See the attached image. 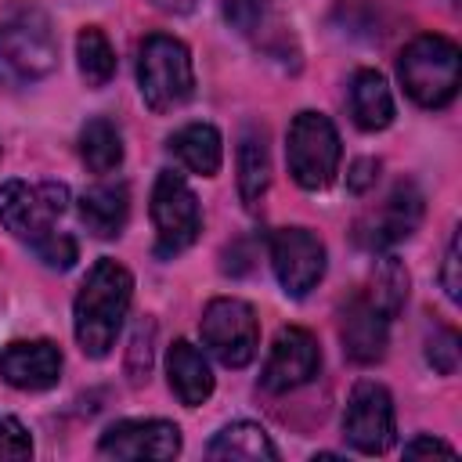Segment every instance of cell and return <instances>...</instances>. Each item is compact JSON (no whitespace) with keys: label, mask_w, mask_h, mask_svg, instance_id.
<instances>
[{"label":"cell","mask_w":462,"mask_h":462,"mask_svg":"<svg viewBox=\"0 0 462 462\" xmlns=\"http://www.w3.org/2000/svg\"><path fill=\"white\" fill-rule=\"evenodd\" d=\"M375 177H379V162L375 159H357L350 166V173H346V188L361 195V191H368L375 184Z\"/></svg>","instance_id":"obj_31"},{"label":"cell","mask_w":462,"mask_h":462,"mask_svg":"<svg viewBox=\"0 0 462 462\" xmlns=\"http://www.w3.org/2000/svg\"><path fill=\"white\" fill-rule=\"evenodd\" d=\"M339 339H343V354L354 365H375L386 357V343H390V318L365 296H350V303L343 307L339 318Z\"/></svg>","instance_id":"obj_15"},{"label":"cell","mask_w":462,"mask_h":462,"mask_svg":"<svg viewBox=\"0 0 462 462\" xmlns=\"http://www.w3.org/2000/svg\"><path fill=\"white\" fill-rule=\"evenodd\" d=\"M134 300V278L116 260H97L72 303V328L76 343L87 357H105L116 346V336L123 328V318Z\"/></svg>","instance_id":"obj_2"},{"label":"cell","mask_w":462,"mask_h":462,"mask_svg":"<svg viewBox=\"0 0 462 462\" xmlns=\"http://www.w3.org/2000/svg\"><path fill=\"white\" fill-rule=\"evenodd\" d=\"M271 184V155H267V137L260 126H245L238 141V195L249 209L260 206Z\"/></svg>","instance_id":"obj_20"},{"label":"cell","mask_w":462,"mask_h":462,"mask_svg":"<svg viewBox=\"0 0 462 462\" xmlns=\"http://www.w3.org/2000/svg\"><path fill=\"white\" fill-rule=\"evenodd\" d=\"M419 220H422V191L411 180H401L390 188V195L375 209H368L357 220L354 238L365 249H390V245L411 238Z\"/></svg>","instance_id":"obj_11"},{"label":"cell","mask_w":462,"mask_h":462,"mask_svg":"<svg viewBox=\"0 0 462 462\" xmlns=\"http://www.w3.org/2000/svg\"><path fill=\"white\" fill-rule=\"evenodd\" d=\"M166 375H170V390L177 393L180 404L199 408L202 401H209L213 393V372L209 361L199 346H191L188 339H177L166 354Z\"/></svg>","instance_id":"obj_16"},{"label":"cell","mask_w":462,"mask_h":462,"mask_svg":"<svg viewBox=\"0 0 462 462\" xmlns=\"http://www.w3.org/2000/svg\"><path fill=\"white\" fill-rule=\"evenodd\" d=\"M126 217H130V188L123 180L94 184L79 195V220L94 238H116L126 227Z\"/></svg>","instance_id":"obj_17"},{"label":"cell","mask_w":462,"mask_h":462,"mask_svg":"<svg viewBox=\"0 0 462 462\" xmlns=\"http://www.w3.org/2000/svg\"><path fill=\"white\" fill-rule=\"evenodd\" d=\"M152 224H155V256L173 260L184 253L199 231H202V213L199 199L188 188V180L173 170H162L152 188Z\"/></svg>","instance_id":"obj_7"},{"label":"cell","mask_w":462,"mask_h":462,"mask_svg":"<svg viewBox=\"0 0 462 462\" xmlns=\"http://www.w3.org/2000/svg\"><path fill=\"white\" fill-rule=\"evenodd\" d=\"M386 318H393L408 300V271L397 256H383L372 271V289L365 292Z\"/></svg>","instance_id":"obj_24"},{"label":"cell","mask_w":462,"mask_h":462,"mask_svg":"<svg viewBox=\"0 0 462 462\" xmlns=\"http://www.w3.org/2000/svg\"><path fill=\"white\" fill-rule=\"evenodd\" d=\"M458 263H462V256H458V231H455V235H451V242H448V253H444V267H440V285H444V292H448V300H451V303H458V300H462Z\"/></svg>","instance_id":"obj_28"},{"label":"cell","mask_w":462,"mask_h":462,"mask_svg":"<svg viewBox=\"0 0 462 462\" xmlns=\"http://www.w3.org/2000/svg\"><path fill=\"white\" fill-rule=\"evenodd\" d=\"M32 455L29 430L14 415H0V462H22Z\"/></svg>","instance_id":"obj_27"},{"label":"cell","mask_w":462,"mask_h":462,"mask_svg":"<svg viewBox=\"0 0 462 462\" xmlns=\"http://www.w3.org/2000/svg\"><path fill=\"white\" fill-rule=\"evenodd\" d=\"M209 458L224 462H274L278 448L271 444L267 430L256 422H231L209 440Z\"/></svg>","instance_id":"obj_21"},{"label":"cell","mask_w":462,"mask_h":462,"mask_svg":"<svg viewBox=\"0 0 462 462\" xmlns=\"http://www.w3.org/2000/svg\"><path fill=\"white\" fill-rule=\"evenodd\" d=\"M97 451L108 458H126V462H141V458L162 462V458L180 455V430L166 419H126L101 433Z\"/></svg>","instance_id":"obj_13"},{"label":"cell","mask_w":462,"mask_h":462,"mask_svg":"<svg viewBox=\"0 0 462 462\" xmlns=\"http://www.w3.org/2000/svg\"><path fill=\"white\" fill-rule=\"evenodd\" d=\"M318 368H321L318 339L300 325H285L271 343V354L260 372V386L267 393H289L307 386L318 375Z\"/></svg>","instance_id":"obj_12"},{"label":"cell","mask_w":462,"mask_h":462,"mask_svg":"<svg viewBox=\"0 0 462 462\" xmlns=\"http://www.w3.org/2000/svg\"><path fill=\"white\" fill-rule=\"evenodd\" d=\"M155 11H162V14H188L199 0H148Z\"/></svg>","instance_id":"obj_32"},{"label":"cell","mask_w":462,"mask_h":462,"mask_svg":"<svg viewBox=\"0 0 462 462\" xmlns=\"http://www.w3.org/2000/svg\"><path fill=\"white\" fill-rule=\"evenodd\" d=\"M170 152L199 177H213L224 162V137L213 123H188L170 137Z\"/></svg>","instance_id":"obj_19"},{"label":"cell","mask_w":462,"mask_h":462,"mask_svg":"<svg viewBox=\"0 0 462 462\" xmlns=\"http://www.w3.org/2000/svg\"><path fill=\"white\" fill-rule=\"evenodd\" d=\"M393 401L379 383H357L343 411V437L361 455H383L393 444Z\"/></svg>","instance_id":"obj_10"},{"label":"cell","mask_w":462,"mask_h":462,"mask_svg":"<svg viewBox=\"0 0 462 462\" xmlns=\"http://www.w3.org/2000/svg\"><path fill=\"white\" fill-rule=\"evenodd\" d=\"M458 357H462V339H458V332L440 325V328L430 336V343H426V361H430L440 375H455Z\"/></svg>","instance_id":"obj_25"},{"label":"cell","mask_w":462,"mask_h":462,"mask_svg":"<svg viewBox=\"0 0 462 462\" xmlns=\"http://www.w3.org/2000/svg\"><path fill=\"white\" fill-rule=\"evenodd\" d=\"M76 58H79V76L94 90L105 87L116 76V51H112L108 36L97 25L79 29V36H76Z\"/></svg>","instance_id":"obj_23"},{"label":"cell","mask_w":462,"mask_h":462,"mask_svg":"<svg viewBox=\"0 0 462 462\" xmlns=\"http://www.w3.org/2000/svg\"><path fill=\"white\" fill-rule=\"evenodd\" d=\"M134 350H130V372H134V379H141L144 372H148V365H152V325L144 328H137L134 332V343H130Z\"/></svg>","instance_id":"obj_29"},{"label":"cell","mask_w":462,"mask_h":462,"mask_svg":"<svg viewBox=\"0 0 462 462\" xmlns=\"http://www.w3.org/2000/svg\"><path fill=\"white\" fill-rule=\"evenodd\" d=\"M0 379L14 390H51L61 379V350L51 339H14L0 350Z\"/></svg>","instance_id":"obj_14"},{"label":"cell","mask_w":462,"mask_h":462,"mask_svg":"<svg viewBox=\"0 0 462 462\" xmlns=\"http://www.w3.org/2000/svg\"><path fill=\"white\" fill-rule=\"evenodd\" d=\"M199 332H202L206 350L227 368H245L256 357V346H260L256 310L238 296L209 300L206 310H202Z\"/></svg>","instance_id":"obj_8"},{"label":"cell","mask_w":462,"mask_h":462,"mask_svg":"<svg viewBox=\"0 0 462 462\" xmlns=\"http://www.w3.org/2000/svg\"><path fill=\"white\" fill-rule=\"evenodd\" d=\"M271 267L285 296L303 300L325 274V245L307 227H278L271 235Z\"/></svg>","instance_id":"obj_9"},{"label":"cell","mask_w":462,"mask_h":462,"mask_svg":"<svg viewBox=\"0 0 462 462\" xmlns=\"http://www.w3.org/2000/svg\"><path fill=\"white\" fill-rule=\"evenodd\" d=\"M422 455H444V458H455L458 451L448 444V440H437V437H415L404 444V458H422Z\"/></svg>","instance_id":"obj_30"},{"label":"cell","mask_w":462,"mask_h":462,"mask_svg":"<svg viewBox=\"0 0 462 462\" xmlns=\"http://www.w3.org/2000/svg\"><path fill=\"white\" fill-rule=\"evenodd\" d=\"M137 87L152 112H173L195 94L191 54L177 36L152 32L137 51Z\"/></svg>","instance_id":"obj_5"},{"label":"cell","mask_w":462,"mask_h":462,"mask_svg":"<svg viewBox=\"0 0 462 462\" xmlns=\"http://www.w3.org/2000/svg\"><path fill=\"white\" fill-rule=\"evenodd\" d=\"M58 65V40L51 18L36 4H14L0 14V83L25 87L51 76Z\"/></svg>","instance_id":"obj_3"},{"label":"cell","mask_w":462,"mask_h":462,"mask_svg":"<svg viewBox=\"0 0 462 462\" xmlns=\"http://www.w3.org/2000/svg\"><path fill=\"white\" fill-rule=\"evenodd\" d=\"M285 162L303 191H321L339 170V134L328 116L300 112L285 134Z\"/></svg>","instance_id":"obj_6"},{"label":"cell","mask_w":462,"mask_h":462,"mask_svg":"<svg viewBox=\"0 0 462 462\" xmlns=\"http://www.w3.org/2000/svg\"><path fill=\"white\" fill-rule=\"evenodd\" d=\"M397 76L404 83V94L422 105V108H444L458 94L462 79V54L448 36L422 32L415 36L401 58H397Z\"/></svg>","instance_id":"obj_4"},{"label":"cell","mask_w":462,"mask_h":462,"mask_svg":"<svg viewBox=\"0 0 462 462\" xmlns=\"http://www.w3.org/2000/svg\"><path fill=\"white\" fill-rule=\"evenodd\" d=\"M274 0H224V18L238 29V32H256L267 14H271Z\"/></svg>","instance_id":"obj_26"},{"label":"cell","mask_w":462,"mask_h":462,"mask_svg":"<svg viewBox=\"0 0 462 462\" xmlns=\"http://www.w3.org/2000/svg\"><path fill=\"white\" fill-rule=\"evenodd\" d=\"M350 116L361 130L375 134L393 123V94L375 69H361L350 79Z\"/></svg>","instance_id":"obj_18"},{"label":"cell","mask_w":462,"mask_h":462,"mask_svg":"<svg viewBox=\"0 0 462 462\" xmlns=\"http://www.w3.org/2000/svg\"><path fill=\"white\" fill-rule=\"evenodd\" d=\"M79 159L90 173H112L123 162V137L119 126L105 116H94L79 130Z\"/></svg>","instance_id":"obj_22"},{"label":"cell","mask_w":462,"mask_h":462,"mask_svg":"<svg viewBox=\"0 0 462 462\" xmlns=\"http://www.w3.org/2000/svg\"><path fill=\"white\" fill-rule=\"evenodd\" d=\"M69 209V188L65 184H22V180H7L0 184V224L25 242L47 267L54 271H69L76 263V238L58 231L54 220Z\"/></svg>","instance_id":"obj_1"}]
</instances>
